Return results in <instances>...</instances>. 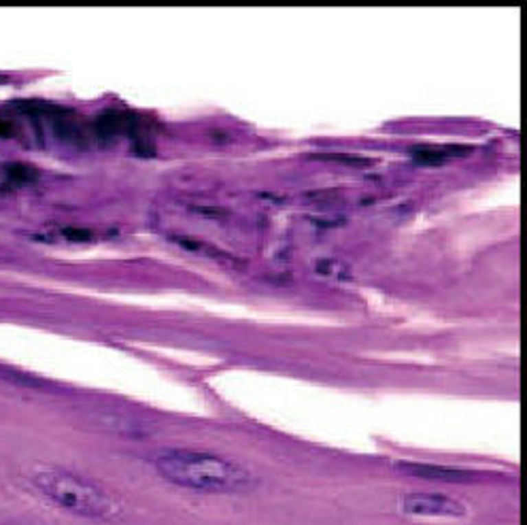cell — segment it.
<instances>
[{
	"label": "cell",
	"instance_id": "obj_1",
	"mask_svg": "<svg viewBox=\"0 0 527 525\" xmlns=\"http://www.w3.org/2000/svg\"><path fill=\"white\" fill-rule=\"evenodd\" d=\"M155 470L168 483L209 493H236L251 485V474L215 453L164 449L153 458Z\"/></svg>",
	"mask_w": 527,
	"mask_h": 525
},
{
	"label": "cell",
	"instance_id": "obj_2",
	"mask_svg": "<svg viewBox=\"0 0 527 525\" xmlns=\"http://www.w3.org/2000/svg\"><path fill=\"white\" fill-rule=\"evenodd\" d=\"M41 493L54 504L89 519H111L117 515V504L106 491L85 478L62 468H38L32 476Z\"/></svg>",
	"mask_w": 527,
	"mask_h": 525
},
{
	"label": "cell",
	"instance_id": "obj_3",
	"mask_svg": "<svg viewBox=\"0 0 527 525\" xmlns=\"http://www.w3.org/2000/svg\"><path fill=\"white\" fill-rule=\"evenodd\" d=\"M402 511L410 517L425 519H462L466 506L460 500L434 491H415L402 498Z\"/></svg>",
	"mask_w": 527,
	"mask_h": 525
},
{
	"label": "cell",
	"instance_id": "obj_4",
	"mask_svg": "<svg viewBox=\"0 0 527 525\" xmlns=\"http://www.w3.org/2000/svg\"><path fill=\"white\" fill-rule=\"evenodd\" d=\"M400 470L410 476L429 478V481H445V483H470L476 478L470 470L447 468L436 464H400Z\"/></svg>",
	"mask_w": 527,
	"mask_h": 525
},
{
	"label": "cell",
	"instance_id": "obj_5",
	"mask_svg": "<svg viewBox=\"0 0 527 525\" xmlns=\"http://www.w3.org/2000/svg\"><path fill=\"white\" fill-rule=\"evenodd\" d=\"M462 153V149H438V147H421V149H415V159L419 164H442L447 162V159H451L453 155Z\"/></svg>",
	"mask_w": 527,
	"mask_h": 525
}]
</instances>
